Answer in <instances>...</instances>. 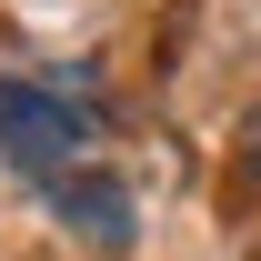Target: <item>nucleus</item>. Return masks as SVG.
I'll list each match as a JSON object with an SVG mask.
<instances>
[{
  "label": "nucleus",
  "mask_w": 261,
  "mask_h": 261,
  "mask_svg": "<svg viewBox=\"0 0 261 261\" xmlns=\"http://www.w3.org/2000/svg\"><path fill=\"white\" fill-rule=\"evenodd\" d=\"M91 151V91H61V70L40 81H0V161L31 171V181H61Z\"/></svg>",
  "instance_id": "obj_1"
},
{
  "label": "nucleus",
  "mask_w": 261,
  "mask_h": 261,
  "mask_svg": "<svg viewBox=\"0 0 261 261\" xmlns=\"http://www.w3.org/2000/svg\"><path fill=\"white\" fill-rule=\"evenodd\" d=\"M50 211H61V231L81 251H130V231H141V211H130V191L111 171H61L50 181Z\"/></svg>",
  "instance_id": "obj_2"
}]
</instances>
